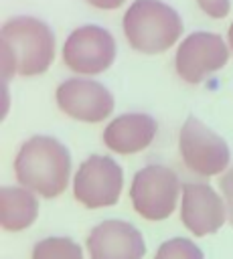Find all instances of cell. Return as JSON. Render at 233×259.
Here are the masks:
<instances>
[{"label":"cell","instance_id":"cell-12","mask_svg":"<svg viewBox=\"0 0 233 259\" xmlns=\"http://www.w3.org/2000/svg\"><path fill=\"white\" fill-rule=\"evenodd\" d=\"M156 121L148 113H124L103 130V144L118 154H136L152 144Z\"/></svg>","mask_w":233,"mask_h":259},{"label":"cell","instance_id":"cell-9","mask_svg":"<svg viewBox=\"0 0 233 259\" xmlns=\"http://www.w3.org/2000/svg\"><path fill=\"white\" fill-rule=\"evenodd\" d=\"M57 105L73 119L97 123L113 111L111 93L91 79H67L57 87Z\"/></svg>","mask_w":233,"mask_h":259},{"label":"cell","instance_id":"cell-10","mask_svg":"<svg viewBox=\"0 0 233 259\" xmlns=\"http://www.w3.org/2000/svg\"><path fill=\"white\" fill-rule=\"evenodd\" d=\"M182 202H180V219L184 227L197 235L205 237L217 233L225 219L227 208L223 196H219L205 182H186L182 184Z\"/></svg>","mask_w":233,"mask_h":259},{"label":"cell","instance_id":"cell-18","mask_svg":"<svg viewBox=\"0 0 233 259\" xmlns=\"http://www.w3.org/2000/svg\"><path fill=\"white\" fill-rule=\"evenodd\" d=\"M87 2L93 4L95 8H101V10H113V8L124 4V0H87Z\"/></svg>","mask_w":233,"mask_h":259},{"label":"cell","instance_id":"cell-5","mask_svg":"<svg viewBox=\"0 0 233 259\" xmlns=\"http://www.w3.org/2000/svg\"><path fill=\"white\" fill-rule=\"evenodd\" d=\"M178 148L186 168L199 176H215L229 166L227 142L197 117H186L182 123Z\"/></svg>","mask_w":233,"mask_h":259},{"label":"cell","instance_id":"cell-14","mask_svg":"<svg viewBox=\"0 0 233 259\" xmlns=\"http://www.w3.org/2000/svg\"><path fill=\"white\" fill-rule=\"evenodd\" d=\"M32 259H83V251L67 237H49L34 245Z\"/></svg>","mask_w":233,"mask_h":259},{"label":"cell","instance_id":"cell-7","mask_svg":"<svg viewBox=\"0 0 233 259\" xmlns=\"http://www.w3.org/2000/svg\"><path fill=\"white\" fill-rule=\"evenodd\" d=\"M115 59L113 36L95 24L79 26L69 34L63 47L65 65L81 75H97L105 71Z\"/></svg>","mask_w":233,"mask_h":259},{"label":"cell","instance_id":"cell-6","mask_svg":"<svg viewBox=\"0 0 233 259\" xmlns=\"http://www.w3.org/2000/svg\"><path fill=\"white\" fill-rule=\"evenodd\" d=\"M124 186L122 166L109 156H91L87 158L75 178L73 194L87 208L111 206L118 202Z\"/></svg>","mask_w":233,"mask_h":259},{"label":"cell","instance_id":"cell-16","mask_svg":"<svg viewBox=\"0 0 233 259\" xmlns=\"http://www.w3.org/2000/svg\"><path fill=\"white\" fill-rule=\"evenodd\" d=\"M219 186L223 192V202L227 208V221L233 227V168L229 172L223 174V178H219Z\"/></svg>","mask_w":233,"mask_h":259},{"label":"cell","instance_id":"cell-2","mask_svg":"<svg viewBox=\"0 0 233 259\" xmlns=\"http://www.w3.org/2000/svg\"><path fill=\"white\" fill-rule=\"evenodd\" d=\"M14 174L20 186L43 198H55L67 188L71 178L69 150L55 138L34 136L20 146Z\"/></svg>","mask_w":233,"mask_h":259},{"label":"cell","instance_id":"cell-15","mask_svg":"<svg viewBox=\"0 0 233 259\" xmlns=\"http://www.w3.org/2000/svg\"><path fill=\"white\" fill-rule=\"evenodd\" d=\"M154 259H205V257L203 251L190 239L174 237L158 247Z\"/></svg>","mask_w":233,"mask_h":259},{"label":"cell","instance_id":"cell-13","mask_svg":"<svg viewBox=\"0 0 233 259\" xmlns=\"http://www.w3.org/2000/svg\"><path fill=\"white\" fill-rule=\"evenodd\" d=\"M38 214L36 194L24 186H4L0 192V225L4 231H22Z\"/></svg>","mask_w":233,"mask_h":259},{"label":"cell","instance_id":"cell-1","mask_svg":"<svg viewBox=\"0 0 233 259\" xmlns=\"http://www.w3.org/2000/svg\"><path fill=\"white\" fill-rule=\"evenodd\" d=\"M55 57L53 30L32 18L16 16L2 24V79L12 75H38L49 69Z\"/></svg>","mask_w":233,"mask_h":259},{"label":"cell","instance_id":"cell-4","mask_svg":"<svg viewBox=\"0 0 233 259\" xmlns=\"http://www.w3.org/2000/svg\"><path fill=\"white\" fill-rule=\"evenodd\" d=\"M182 184L174 170L162 164H150L136 172L130 198L136 212L148 221H162L176 208Z\"/></svg>","mask_w":233,"mask_h":259},{"label":"cell","instance_id":"cell-11","mask_svg":"<svg viewBox=\"0 0 233 259\" xmlns=\"http://www.w3.org/2000/svg\"><path fill=\"white\" fill-rule=\"evenodd\" d=\"M91 259H142L146 245L142 233L126 221H103L87 237Z\"/></svg>","mask_w":233,"mask_h":259},{"label":"cell","instance_id":"cell-3","mask_svg":"<svg viewBox=\"0 0 233 259\" xmlns=\"http://www.w3.org/2000/svg\"><path fill=\"white\" fill-rule=\"evenodd\" d=\"M124 32L128 42L146 55H156L170 49L180 32L182 20L164 2L136 0L124 16Z\"/></svg>","mask_w":233,"mask_h":259},{"label":"cell","instance_id":"cell-8","mask_svg":"<svg viewBox=\"0 0 233 259\" xmlns=\"http://www.w3.org/2000/svg\"><path fill=\"white\" fill-rule=\"evenodd\" d=\"M229 49L219 34L192 32L176 51V73L186 83H201L207 75L225 67Z\"/></svg>","mask_w":233,"mask_h":259},{"label":"cell","instance_id":"cell-19","mask_svg":"<svg viewBox=\"0 0 233 259\" xmlns=\"http://www.w3.org/2000/svg\"><path fill=\"white\" fill-rule=\"evenodd\" d=\"M229 47H231V51H233V24L229 26Z\"/></svg>","mask_w":233,"mask_h":259},{"label":"cell","instance_id":"cell-17","mask_svg":"<svg viewBox=\"0 0 233 259\" xmlns=\"http://www.w3.org/2000/svg\"><path fill=\"white\" fill-rule=\"evenodd\" d=\"M197 2L213 18H223L229 12V0H197Z\"/></svg>","mask_w":233,"mask_h":259}]
</instances>
